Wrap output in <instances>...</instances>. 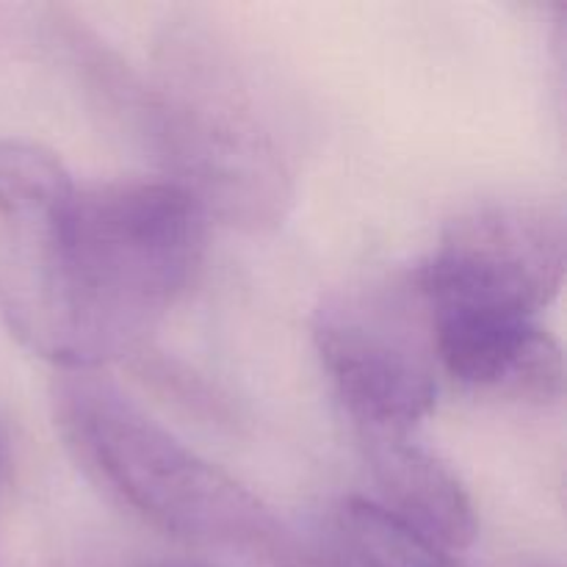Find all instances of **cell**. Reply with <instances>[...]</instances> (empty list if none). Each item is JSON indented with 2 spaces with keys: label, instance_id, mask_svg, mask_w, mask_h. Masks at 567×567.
Returning a JSON list of instances; mask_svg holds the SVG:
<instances>
[{
  "label": "cell",
  "instance_id": "2",
  "mask_svg": "<svg viewBox=\"0 0 567 567\" xmlns=\"http://www.w3.org/2000/svg\"><path fill=\"white\" fill-rule=\"evenodd\" d=\"M131 131L205 219L244 233L275 230L286 221L293 205L286 155L266 131L236 66L203 33L181 31L166 39L158 81L144 89Z\"/></svg>",
  "mask_w": 567,
  "mask_h": 567
},
{
  "label": "cell",
  "instance_id": "4",
  "mask_svg": "<svg viewBox=\"0 0 567 567\" xmlns=\"http://www.w3.org/2000/svg\"><path fill=\"white\" fill-rule=\"evenodd\" d=\"M567 269L565 214L554 203H493L454 216L408 277L424 316L476 310L537 319Z\"/></svg>",
  "mask_w": 567,
  "mask_h": 567
},
{
  "label": "cell",
  "instance_id": "11",
  "mask_svg": "<svg viewBox=\"0 0 567 567\" xmlns=\"http://www.w3.org/2000/svg\"><path fill=\"white\" fill-rule=\"evenodd\" d=\"M105 567H214L199 559H183V557H161V559H138V563L125 565H105Z\"/></svg>",
  "mask_w": 567,
  "mask_h": 567
},
{
  "label": "cell",
  "instance_id": "10",
  "mask_svg": "<svg viewBox=\"0 0 567 567\" xmlns=\"http://www.w3.org/2000/svg\"><path fill=\"white\" fill-rule=\"evenodd\" d=\"M136 369L144 380H150L161 391L172 393L177 402L188 404L194 413H210L214 419H225L227 415L225 402L216 396L214 388L199 380L197 374H192L186 365L175 363V360L155 358V354H147V349H144V352L136 354Z\"/></svg>",
  "mask_w": 567,
  "mask_h": 567
},
{
  "label": "cell",
  "instance_id": "1",
  "mask_svg": "<svg viewBox=\"0 0 567 567\" xmlns=\"http://www.w3.org/2000/svg\"><path fill=\"white\" fill-rule=\"evenodd\" d=\"M203 252L205 214L166 177L78 188L66 221V371L144 352L194 282Z\"/></svg>",
  "mask_w": 567,
  "mask_h": 567
},
{
  "label": "cell",
  "instance_id": "3",
  "mask_svg": "<svg viewBox=\"0 0 567 567\" xmlns=\"http://www.w3.org/2000/svg\"><path fill=\"white\" fill-rule=\"evenodd\" d=\"M55 419L78 460L164 535L266 554L286 537L255 493L197 457L94 371H66L55 388Z\"/></svg>",
  "mask_w": 567,
  "mask_h": 567
},
{
  "label": "cell",
  "instance_id": "9",
  "mask_svg": "<svg viewBox=\"0 0 567 567\" xmlns=\"http://www.w3.org/2000/svg\"><path fill=\"white\" fill-rule=\"evenodd\" d=\"M336 529L371 567H468L457 554L413 535L380 504L365 498H349L338 509Z\"/></svg>",
  "mask_w": 567,
  "mask_h": 567
},
{
  "label": "cell",
  "instance_id": "7",
  "mask_svg": "<svg viewBox=\"0 0 567 567\" xmlns=\"http://www.w3.org/2000/svg\"><path fill=\"white\" fill-rule=\"evenodd\" d=\"M426 324L435 360L468 391L535 408L563 399V349L537 319L454 310L426 316Z\"/></svg>",
  "mask_w": 567,
  "mask_h": 567
},
{
  "label": "cell",
  "instance_id": "6",
  "mask_svg": "<svg viewBox=\"0 0 567 567\" xmlns=\"http://www.w3.org/2000/svg\"><path fill=\"white\" fill-rule=\"evenodd\" d=\"M413 308V293H343L316 313V352L360 435H410L435 408V354Z\"/></svg>",
  "mask_w": 567,
  "mask_h": 567
},
{
  "label": "cell",
  "instance_id": "5",
  "mask_svg": "<svg viewBox=\"0 0 567 567\" xmlns=\"http://www.w3.org/2000/svg\"><path fill=\"white\" fill-rule=\"evenodd\" d=\"M75 181L31 138H0V313L39 358L70 369L66 221Z\"/></svg>",
  "mask_w": 567,
  "mask_h": 567
},
{
  "label": "cell",
  "instance_id": "8",
  "mask_svg": "<svg viewBox=\"0 0 567 567\" xmlns=\"http://www.w3.org/2000/svg\"><path fill=\"white\" fill-rule=\"evenodd\" d=\"M385 504L404 529L443 551H463L480 535L476 507L449 465L410 435H360Z\"/></svg>",
  "mask_w": 567,
  "mask_h": 567
},
{
  "label": "cell",
  "instance_id": "12",
  "mask_svg": "<svg viewBox=\"0 0 567 567\" xmlns=\"http://www.w3.org/2000/svg\"><path fill=\"white\" fill-rule=\"evenodd\" d=\"M6 468H9V446H6V437L0 432V480H3Z\"/></svg>",
  "mask_w": 567,
  "mask_h": 567
}]
</instances>
